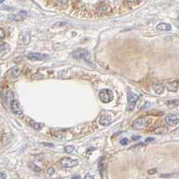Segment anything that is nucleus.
I'll return each instance as SVG.
<instances>
[{
	"label": "nucleus",
	"instance_id": "obj_14",
	"mask_svg": "<svg viewBox=\"0 0 179 179\" xmlns=\"http://www.w3.org/2000/svg\"><path fill=\"white\" fill-rule=\"evenodd\" d=\"M153 89L157 92V94H162V92L164 91V88H163L162 84H160V83H154Z\"/></svg>",
	"mask_w": 179,
	"mask_h": 179
},
{
	"label": "nucleus",
	"instance_id": "obj_2",
	"mask_svg": "<svg viewBox=\"0 0 179 179\" xmlns=\"http://www.w3.org/2000/svg\"><path fill=\"white\" fill-rule=\"evenodd\" d=\"M138 98H139V96L137 94L133 93V92L130 91L128 93V107H127L128 110H133L134 108Z\"/></svg>",
	"mask_w": 179,
	"mask_h": 179
},
{
	"label": "nucleus",
	"instance_id": "obj_13",
	"mask_svg": "<svg viewBox=\"0 0 179 179\" xmlns=\"http://www.w3.org/2000/svg\"><path fill=\"white\" fill-rule=\"evenodd\" d=\"M157 30H158V31H166L167 32V31L171 30V25L168 24L161 23L158 25H157Z\"/></svg>",
	"mask_w": 179,
	"mask_h": 179
},
{
	"label": "nucleus",
	"instance_id": "obj_11",
	"mask_svg": "<svg viewBox=\"0 0 179 179\" xmlns=\"http://www.w3.org/2000/svg\"><path fill=\"white\" fill-rule=\"evenodd\" d=\"M19 74H20V69L17 66H15V67L11 68L7 72V75L10 76L11 78H16L17 76H19Z\"/></svg>",
	"mask_w": 179,
	"mask_h": 179
},
{
	"label": "nucleus",
	"instance_id": "obj_5",
	"mask_svg": "<svg viewBox=\"0 0 179 179\" xmlns=\"http://www.w3.org/2000/svg\"><path fill=\"white\" fill-rule=\"evenodd\" d=\"M89 56V53L87 50L84 49H80V50H76L74 52H73L70 55V57L74 58V59H82V58H86Z\"/></svg>",
	"mask_w": 179,
	"mask_h": 179
},
{
	"label": "nucleus",
	"instance_id": "obj_3",
	"mask_svg": "<svg viewBox=\"0 0 179 179\" xmlns=\"http://www.w3.org/2000/svg\"><path fill=\"white\" fill-rule=\"evenodd\" d=\"M60 164L63 167L69 168V167H73V166H76L78 164V160L77 159H72L70 158H64L60 160Z\"/></svg>",
	"mask_w": 179,
	"mask_h": 179
},
{
	"label": "nucleus",
	"instance_id": "obj_7",
	"mask_svg": "<svg viewBox=\"0 0 179 179\" xmlns=\"http://www.w3.org/2000/svg\"><path fill=\"white\" fill-rule=\"evenodd\" d=\"M27 58L32 61H42L49 58V56L45 54H41V53H32L27 56Z\"/></svg>",
	"mask_w": 179,
	"mask_h": 179
},
{
	"label": "nucleus",
	"instance_id": "obj_24",
	"mask_svg": "<svg viewBox=\"0 0 179 179\" xmlns=\"http://www.w3.org/2000/svg\"><path fill=\"white\" fill-rule=\"evenodd\" d=\"M48 172H49V174L52 175V174L54 173V169H53V168H50V169H49V170H48Z\"/></svg>",
	"mask_w": 179,
	"mask_h": 179
},
{
	"label": "nucleus",
	"instance_id": "obj_17",
	"mask_svg": "<svg viewBox=\"0 0 179 179\" xmlns=\"http://www.w3.org/2000/svg\"><path fill=\"white\" fill-rule=\"evenodd\" d=\"M9 50H10V47L7 44H5V43L1 44V57H3L4 54L7 53Z\"/></svg>",
	"mask_w": 179,
	"mask_h": 179
},
{
	"label": "nucleus",
	"instance_id": "obj_12",
	"mask_svg": "<svg viewBox=\"0 0 179 179\" xmlns=\"http://www.w3.org/2000/svg\"><path fill=\"white\" fill-rule=\"evenodd\" d=\"M99 122L101 125H108L111 123V117L109 116H102L99 118Z\"/></svg>",
	"mask_w": 179,
	"mask_h": 179
},
{
	"label": "nucleus",
	"instance_id": "obj_27",
	"mask_svg": "<svg viewBox=\"0 0 179 179\" xmlns=\"http://www.w3.org/2000/svg\"><path fill=\"white\" fill-rule=\"evenodd\" d=\"M128 2H130V3H134L135 1H137V0H127Z\"/></svg>",
	"mask_w": 179,
	"mask_h": 179
},
{
	"label": "nucleus",
	"instance_id": "obj_8",
	"mask_svg": "<svg viewBox=\"0 0 179 179\" xmlns=\"http://www.w3.org/2000/svg\"><path fill=\"white\" fill-rule=\"evenodd\" d=\"M165 121H166V123L168 125L175 126V125H176L179 123V116H176V115H168V116H166Z\"/></svg>",
	"mask_w": 179,
	"mask_h": 179
},
{
	"label": "nucleus",
	"instance_id": "obj_15",
	"mask_svg": "<svg viewBox=\"0 0 179 179\" xmlns=\"http://www.w3.org/2000/svg\"><path fill=\"white\" fill-rule=\"evenodd\" d=\"M166 105L169 108H175L177 106H179V99H172V100H168L166 102Z\"/></svg>",
	"mask_w": 179,
	"mask_h": 179
},
{
	"label": "nucleus",
	"instance_id": "obj_26",
	"mask_svg": "<svg viewBox=\"0 0 179 179\" xmlns=\"http://www.w3.org/2000/svg\"><path fill=\"white\" fill-rule=\"evenodd\" d=\"M1 178H2V179H3V178H7V175H5L4 173H1Z\"/></svg>",
	"mask_w": 179,
	"mask_h": 179
},
{
	"label": "nucleus",
	"instance_id": "obj_4",
	"mask_svg": "<svg viewBox=\"0 0 179 179\" xmlns=\"http://www.w3.org/2000/svg\"><path fill=\"white\" fill-rule=\"evenodd\" d=\"M149 124V122L147 121L146 118H138L133 122V127L137 130H141V129H144L147 127V125Z\"/></svg>",
	"mask_w": 179,
	"mask_h": 179
},
{
	"label": "nucleus",
	"instance_id": "obj_6",
	"mask_svg": "<svg viewBox=\"0 0 179 179\" xmlns=\"http://www.w3.org/2000/svg\"><path fill=\"white\" fill-rule=\"evenodd\" d=\"M10 107H11V109H12V112L16 115V116H21L23 114V111L21 109V107H20V103L18 100L16 99H13L11 104H10Z\"/></svg>",
	"mask_w": 179,
	"mask_h": 179
},
{
	"label": "nucleus",
	"instance_id": "obj_19",
	"mask_svg": "<svg viewBox=\"0 0 179 179\" xmlns=\"http://www.w3.org/2000/svg\"><path fill=\"white\" fill-rule=\"evenodd\" d=\"M30 124H31L32 127L34 128L35 130H41V128L43 126V124H40V123H35V122H33V121H31Z\"/></svg>",
	"mask_w": 179,
	"mask_h": 179
},
{
	"label": "nucleus",
	"instance_id": "obj_25",
	"mask_svg": "<svg viewBox=\"0 0 179 179\" xmlns=\"http://www.w3.org/2000/svg\"><path fill=\"white\" fill-rule=\"evenodd\" d=\"M155 171H157V170H156V169H153V170H150V171H149V174L152 175V174H154L153 172H155Z\"/></svg>",
	"mask_w": 179,
	"mask_h": 179
},
{
	"label": "nucleus",
	"instance_id": "obj_28",
	"mask_svg": "<svg viewBox=\"0 0 179 179\" xmlns=\"http://www.w3.org/2000/svg\"><path fill=\"white\" fill-rule=\"evenodd\" d=\"M137 139H139V136H134L133 137V140H137Z\"/></svg>",
	"mask_w": 179,
	"mask_h": 179
},
{
	"label": "nucleus",
	"instance_id": "obj_9",
	"mask_svg": "<svg viewBox=\"0 0 179 179\" xmlns=\"http://www.w3.org/2000/svg\"><path fill=\"white\" fill-rule=\"evenodd\" d=\"M26 15L25 12H20L19 14H15V15H9L8 16V20L10 21H14V22H19L21 20H23Z\"/></svg>",
	"mask_w": 179,
	"mask_h": 179
},
{
	"label": "nucleus",
	"instance_id": "obj_1",
	"mask_svg": "<svg viewBox=\"0 0 179 179\" xmlns=\"http://www.w3.org/2000/svg\"><path fill=\"white\" fill-rule=\"evenodd\" d=\"M99 99L102 102L104 103H109L110 101L113 100L114 99V95H113V92L109 90H107V89H104V90H101L99 91Z\"/></svg>",
	"mask_w": 179,
	"mask_h": 179
},
{
	"label": "nucleus",
	"instance_id": "obj_20",
	"mask_svg": "<svg viewBox=\"0 0 179 179\" xmlns=\"http://www.w3.org/2000/svg\"><path fill=\"white\" fill-rule=\"evenodd\" d=\"M65 150H66L67 153H71V152H73V151L74 150V148L73 146H66V147L65 148Z\"/></svg>",
	"mask_w": 179,
	"mask_h": 179
},
{
	"label": "nucleus",
	"instance_id": "obj_23",
	"mask_svg": "<svg viewBox=\"0 0 179 179\" xmlns=\"http://www.w3.org/2000/svg\"><path fill=\"white\" fill-rule=\"evenodd\" d=\"M0 32H1V40H3V39H4V37H5L4 31H3V30H0Z\"/></svg>",
	"mask_w": 179,
	"mask_h": 179
},
{
	"label": "nucleus",
	"instance_id": "obj_18",
	"mask_svg": "<svg viewBox=\"0 0 179 179\" xmlns=\"http://www.w3.org/2000/svg\"><path fill=\"white\" fill-rule=\"evenodd\" d=\"M14 99V95H13V93L11 92V91H7L6 94H5V102H7V101H8V102H10V104H11V102H12V100Z\"/></svg>",
	"mask_w": 179,
	"mask_h": 179
},
{
	"label": "nucleus",
	"instance_id": "obj_16",
	"mask_svg": "<svg viewBox=\"0 0 179 179\" xmlns=\"http://www.w3.org/2000/svg\"><path fill=\"white\" fill-rule=\"evenodd\" d=\"M30 40H31V35L29 33L26 32V33H24L22 35V41H23V42H24V45L28 44L30 42Z\"/></svg>",
	"mask_w": 179,
	"mask_h": 179
},
{
	"label": "nucleus",
	"instance_id": "obj_22",
	"mask_svg": "<svg viewBox=\"0 0 179 179\" xmlns=\"http://www.w3.org/2000/svg\"><path fill=\"white\" fill-rule=\"evenodd\" d=\"M57 1L59 3V4H62V5H66L67 2H68V0H57Z\"/></svg>",
	"mask_w": 179,
	"mask_h": 179
},
{
	"label": "nucleus",
	"instance_id": "obj_29",
	"mask_svg": "<svg viewBox=\"0 0 179 179\" xmlns=\"http://www.w3.org/2000/svg\"><path fill=\"white\" fill-rule=\"evenodd\" d=\"M4 2V0H1V3H3Z\"/></svg>",
	"mask_w": 179,
	"mask_h": 179
},
{
	"label": "nucleus",
	"instance_id": "obj_21",
	"mask_svg": "<svg viewBox=\"0 0 179 179\" xmlns=\"http://www.w3.org/2000/svg\"><path fill=\"white\" fill-rule=\"evenodd\" d=\"M121 144H123V145H125V144H127L128 143V140L126 139V138H124V139H122L121 140Z\"/></svg>",
	"mask_w": 179,
	"mask_h": 179
},
{
	"label": "nucleus",
	"instance_id": "obj_10",
	"mask_svg": "<svg viewBox=\"0 0 179 179\" xmlns=\"http://www.w3.org/2000/svg\"><path fill=\"white\" fill-rule=\"evenodd\" d=\"M166 87L169 91H176L178 89V82L177 81L168 82V83H166Z\"/></svg>",
	"mask_w": 179,
	"mask_h": 179
}]
</instances>
